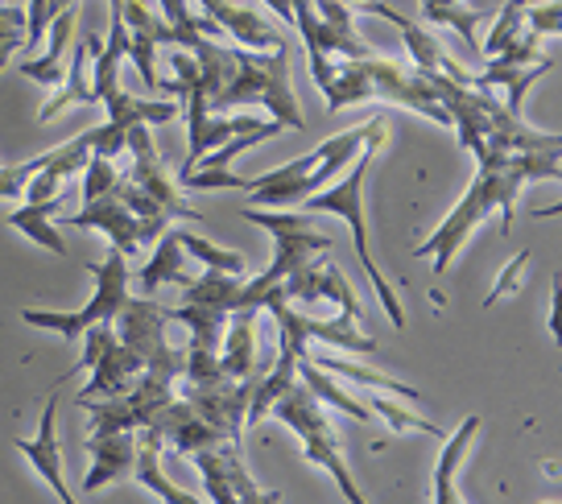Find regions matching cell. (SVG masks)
Returning a JSON list of instances; mask_svg holds the SVG:
<instances>
[{"instance_id": "obj_2", "label": "cell", "mask_w": 562, "mask_h": 504, "mask_svg": "<svg viewBox=\"0 0 562 504\" xmlns=\"http://www.w3.org/2000/svg\"><path fill=\"white\" fill-rule=\"evenodd\" d=\"M389 137V121L372 133L369 141H364V149L351 157L348 166H344V178L339 182H327L323 191L306 194L299 208L306 211V215H344L351 227V240H356V257H360V265H364V273H369V285L376 290V298H381V306H385L389 323L397 331H405V311H402V298H397V290L385 281V273H381V265L372 261V248H369V220H364V178H369V166L372 157H376V149L385 145Z\"/></svg>"}, {"instance_id": "obj_11", "label": "cell", "mask_w": 562, "mask_h": 504, "mask_svg": "<svg viewBox=\"0 0 562 504\" xmlns=\"http://www.w3.org/2000/svg\"><path fill=\"white\" fill-rule=\"evenodd\" d=\"M124 149L133 154V170H128V178H133L140 191L149 194V199H154L170 220H199V211L182 199L175 175L166 170V161H161L158 145H154L149 124H133V128L124 133Z\"/></svg>"}, {"instance_id": "obj_32", "label": "cell", "mask_w": 562, "mask_h": 504, "mask_svg": "<svg viewBox=\"0 0 562 504\" xmlns=\"http://www.w3.org/2000/svg\"><path fill=\"white\" fill-rule=\"evenodd\" d=\"M178 244L203 261V269H220V273H245L248 261L236 253V248H220V244L203 240V236H194V232H178Z\"/></svg>"}, {"instance_id": "obj_8", "label": "cell", "mask_w": 562, "mask_h": 504, "mask_svg": "<svg viewBox=\"0 0 562 504\" xmlns=\"http://www.w3.org/2000/svg\"><path fill=\"white\" fill-rule=\"evenodd\" d=\"M79 339H83V356H79V365L70 368L67 377H58V381H70V377H79V372H91V381L79 389V397L75 401L116 397V393H124V389L145 372L137 356L121 344V335H116L112 323H91Z\"/></svg>"}, {"instance_id": "obj_9", "label": "cell", "mask_w": 562, "mask_h": 504, "mask_svg": "<svg viewBox=\"0 0 562 504\" xmlns=\"http://www.w3.org/2000/svg\"><path fill=\"white\" fill-rule=\"evenodd\" d=\"M175 397V381H166L158 372H140L116 397H91L75 401L79 410L91 414V435H112V430H140L149 426L166 401Z\"/></svg>"}, {"instance_id": "obj_3", "label": "cell", "mask_w": 562, "mask_h": 504, "mask_svg": "<svg viewBox=\"0 0 562 504\" xmlns=\"http://www.w3.org/2000/svg\"><path fill=\"white\" fill-rule=\"evenodd\" d=\"M232 70L220 88L211 91L207 112H232V108H265L281 128L302 133V104L290 88V46L278 51H232Z\"/></svg>"}, {"instance_id": "obj_12", "label": "cell", "mask_w": 562, "mask_h": 504, "mask_svg": "<svg viewBox=\"0 0 562 504\" xmlns=\"http://www.w3.org/2000/svg\"><path fill=\"white\" fill-rule=\"evenodd\" d=\"M63 224L88 227V232H104L108 240H112V248L124 253V257H133L137 248H149V244L158 240L161 232L170 227V224H154V220L133 215L116 194H100V199H91V203L79 208V215H63Z\"/></svg>"}, {"instance_id": "obj_33", "label": "cell", "mask_w": 562, "mask_h": 504, "mask_svg": "<svg viewBox=\"0 0 562 504\" xmlns=\"http://www.w3.org/2000/svg\"><path fill=\"white\" fill-rule=\"evenodd\" d=\"M178 191H248L252 178H240L236 170H211V166H194L191 175H175Z\"/></svg>"}, {"instance_id": "obj_24", "label": "cell", "mask_w": 562, "mask_h": 504, "mask_svg": "<svg viewBox=\"0 0 562 504\" xmlns=\"http://www.w3.org/2000/svg\"><path fill=\"white\" fill-rule=\"evenodd\" d=\"M161 451H166V438L158 430H149V426H140L137 430V463H133V475H137L140 484L149 488L154 496L170 504H194L199 501V492H187V488H178L166 471H161Z\"/></svg>"}, {"instance_id": "obj_35", "label": "cell", "mask_w": 562, "mask_h": 504, "mask_svg": "<svg viewBox=\"0 0 562 504\" xmlns=\"http://www.w3.org/2000/svg\"><path fill=\"white\" fill-rule=\"evenodd\" d=\"M194 468H199V475H203V496L215 504H236V496H232L228 480H224V468H220V455H215V447H199V451L187 455Z\"/></svg>"}, {"instance_id": "obj_10", "label": "cell", "mask_w": 562, "mask_h": 504, "mask_svg": "<svg viewBox=\"0 0 562 504\" xmlns=\"http://www.w3.org/2000/svg\"><path fill=\"white\" fill-rule=\"evenodd\" d=\"M269 314L278 318V339L281 344H290V348L306 356V344L318 339V344H327V348H339V351H351V356H372V351L381 348L376 344V335L369 331H360V323H351V318H315V314H302L294 311V302H278V306H269Z\"/></svg>"}, {"instance_id": "obj_43", "label": "cell", "mask_w": 562, "mask_h": 504, "mask_svg": "<svg viewBox=\"0 0 562 504\" xmlns=\"http://www.w3.org/2000/svg\"><path fill=\"white\" fill-rule=\"evenodd\" d=\"M265 4H269L281 21H290V25H294V9H290V0H265Z\"/></svg>"}, {"instance_id": "obj_28", "label": "cell", "mask_w": 562, "mask_h": 504, "mask_svg": "<svg viewBox=\"0 0 562 504\" xmlns=\"http://www.w3.org/2000/svg\"><path fill=\"white\" fill-rule=\"evenodd\" d=\"M88 63H91V37L79 46V51L70 54V67H67V79L58 83L50 100L42 104V121H54L58 112H67L70 104H95V96H91V75H88Z\"/></svg>"}, {"instance_id": "obj_4", "label": "cell", "mask_w": 562, "mask_h": 504, "mask_svg": "<svg viewBox=\"0 0 562 504\" xmlns=\"http://www.w3.org/2000/svg\"><path fill=\"white\" fill-rule=\"evenodd\" d=\"M323 100H327L331 112L369 104V100H389V104L414 108V112L426 116V121L451 128V116H447V108L435 100V91H430V83H426V75H422V70H402L397 63L376 58V54L339 63V67H335L331 88L323 91Z\"/></svg>"}, {"instance_id": "obj_16", "label": "cell", "mask_w": 562, "mask_h": 504, "mask_svg": "<svg viewBox=\"0 0 562 504\" xmlns=\"http://www.w3.org/2000/svg\"><path fill=\"white\" fill-rule=\"evenodd\" d=\"M13 447H18V451L30 459V468L50 484L54 496H58L63 504H70V488H67V480H63V447H58V393L46 401L42 422H37V435L18 438Z\"/></svg>"}, {"instance_id": "obj_19", "label": "cell", "mask_w": 562, "mask_h": 504, "mask_svg": "<svg viewBox=\"0 0 562 504\" xmlns=\"http://www.w3.org/2000/svg\"><path fill=\"white\" fill-rule=\"evenodd\" d=\"M199 4H203V18H211L224 34H232L248 51H278V46H285V37L257 9H245L236 0H199Z\"/></svg>"}, {"instance_id": "obj_41", "label": "cell", "mask_w": 562, "mask_h": 504, "mask_svg": "<svg viewBox=\"0 0 562 504\" xmlns=\"http://www.w3.org/2000/svg\"><path fill=\"white\" fill-rule=\"evenodd\" d=\"M529 261H533V253H529V248H521V253H517V257L501 269V278H496V285H492V294L484 298V311H492L501 298H513L517 290H521V278H526Z\"/></svg>"}, {"instance_id": "obj_25", "label": "cell", "mask_w": 562, "mask_h": 504, "mask_svg": "<svg viewBox=\"0 0 562 504\" xmlns=\"http://www.w3.org/2000/svg\"><path fill=\"white\" fill-rule=\"evenodd\" d=\"M63 194H54V199H37V203H25V208H18L13 215H9V227H18L21 236H30V240L37 244V248H50L54 257H70L67 240H63V232H58V224H54V215L63 211Z\"/></svg>"}, {"instance_id": "obj_30", "label": "cell", "mask_w": 562, "mask_h": 504, "mask_svg": "<svg viewBox=\"0 0 562 504\" xmlns=\"http://www.w3.org/2000/svg\"><path fill=\"white\" fill-rule=\"evenodd\" d=\"M220 455V468H224V480H228L232 496L236 501H248V504H261V501H278V492L273 488H261L245 468V455H240V443H220L215 447Z\"/></svg>"}, {"instance_id": "obj_31", "label": "cell", "mask_w": 562, "mask_h": 504, "mask_svg": "<svg viewBox=\"0 0 562 504\" xmlns=\"http://www.w3.org/2000/svg\"><path fill=\"white\" fill-rule=\"evenodd\" d=\"M369 393H372L369 410L381 417L385 426H393L397 435H430V438L447 435L439 422H430V417H422V414H409L405 405H397V401H393V393H376V389H369Z\"/></svg>"}, {"instance_id": "obj_42", "label": "cell", "mask_w": 562, "mask_h": 504, "mask_svg": "<svg viewBox=\"0 0 562 504\" xmlns=\"http://www.w3.org/2000/svg\"><path fill=\"white\" fill-rule=\"evenodd\" d=\"M559 18H562L559 0H546V4H533V9H526V25L533 30V34H542V37L559 34Z\"/></svg>"}, {"instance_id": "obj_14", "label": "cell", "mask_w": 562, "mask_h": 504, "mask_svg": "<svg viewBox=\"0 0 562 504\" xmlns=\"http://www.w3.org/2000/svg\"><path fill=\"white\" fill-rule=\"evenodd\" d=\"M104 108H108V121L100 124V128H91V154H100V157L121 154L124 133H128L133 124H170L182 116L175 100H137L133 91H124V88L108 91Z\"/></svg>"}, {"instance_id": "obj_15", "label": "cell", "mask_w": 562, "mask_h": 504, "mask_svg": "<svg viewBox=\"0 0 562 504\" xmlns=\"http://www.w3.org/2000/svg\"><path fill=\"white\" fill-rule=\"evenodd\" d=\"M360 13H369V18H385L389 25H397L402 37H405V51H409V58H414V67L418 70H439V75H447V79H456V83H468V88H472V70L463 67L459 58H451L439 37L430 34V30H422L414 18H405L402 9H393L389 0H369Z\"/></svg>"}, {"instance_id": "obj_40", "label": "cell", "mask_w": 562, "mask_h": 504, "mask_svg": "<svg viewBox=\"0 0 562 504\" xmlns=\"http://www.w3.org/2000/svg\"><path fill=\"white\" fill-rule=\"evenodd\" d=\"M21 46H25V9L4 4L0 9V70L9 67L13 51H21Z\"/></svg>"}, {"instance_id": "obj_13", "label": "cell", "mask_w": 562, "mask_h": 504, "mask_svg": "<svg viewBox=\"0 0 562 504\" xmlns=\"http://www.w3.org/2000/svg\"><path fill=\"white\" fill-rule=\"evenodd\" d=\"M281 298L285 302H335L344 318L351 323H364V311H360V298L351 290L348 273L327 257V253H315L281 281Z\"/></svg>"}, {"instance_id": "obj_20", "label": "cell", "mask_w": 562, "mask_h": 504, "mask_svg": "<svg viewBox=\"0 0 562 504\" xmlns=\"http://www.w3.org/2000/svg\"><path fill=\"white\" fill-rule=\"evenodd\" d=\"M257 314L261 311H232L228 327H224V339H220V368L228 372L232 381H240V377H261L265 365L261 356H257Z\"/></svg>"}, {"instance_id": "obj_34", "label": "cell", "mask_w": 562, "mask_h": 504, "mask_svg": "<svg viewBox=\"0 0 562 504\" xmlns=\"http://www.w3.org/2000/svg\"><path fill=\"white\" fill-rule=\"evenodd\" d=\"M422 18L430 21V25H451V30L468 42V54H472L475 63H484L480 42H475V21L484 18V13H475V9H468V4H447V9H430V13H422Z\"/></svg>"}, {"instance_id": "obj_18", "label": "cell", "mask_w": 562, "mask_h": 504, "mask_svg": "<svg viewBox=\"0 0 562 504\" xmlns=\"http://www.w3.org/2000/svg\"><path fill=\"white\" fill-rule=\"evenodd\" d=\"M182 121H187V161H182L178 175H191L199 166V157H207L224 141L252 133V128L265 124L261 116H220V112H182Z\"/></svg>"}, {"instance_id": "obj_1", "label": "cell", "mask_w": 562, "mask_h": 504, "mask_svg": "<svg viewBox=\"0 0 562 504\" xmlns=\"http://www.w3.org/2000/svg\"><path fill=\"white\" fill-rule=\"evenodd\" d=\"M559 154L562 145H554V149H501V145H488L484 154H475V178L468 182V194L414 248V257L435 261V273L442 278L451 269V261H456V253L468 244V236L488 215H501V232H513L517 194L526 191L529 182H554L562 170Z\"/></svg>"}, {"instance_id": "obj_37", "label": "cell", "mask_w": 562, "mask_h": 504, "mask_svg": "<svg viewBox=\"0 0 562 504\" xmlns=\"http://www.w3.org/2000/svg\"><path fill=\"white\" fill-rule=\"evenodd\" d=\"M116 178H121V170H116V157L91 154L88 161H83V203H91V199H100V194L116 191Z\"/></svg>"}, {"instance_id": "obj_5", "label": "cell", "mask_w": 562, "mask_h": 504, "mask_svg": "<svg viewBox=\"0 0 562 504\" xmlns=\"http://www.w3.org/2000/svg\"><path fill=\"white\" fill-rule=\"evenodd\" d=\"M269 414L278 417V422H285V426L302 438V459H306V463L331 471L339 492H344V501L364 504V492L356 488L348 463H344V451H339V430L331 426V414H327V405H323L306 384L302 381L290 384V389L273 401V410H269Z\"/></svg>"}, {"instance_id": "obj_44", "label": "cell", "mask_w": 562, "mask_h": 504, "mask_svg": "<svg viewBox=\"0 0 562 504\" xmlns=\"http://www.w3.org/2000/svg\"><path fill=\"white\" fill-rule=\"evenodd\" d=\"M447 4H463V0H422V13H430V9H447Z\"/></svg>"}, {"instance_id": "obj_6", "label": "cell", "mask_w": 562, "mask_h": 504, "mask_svg": "<svg viewBox=\"0 0 562 504\" xmlns=\"http://www.w3.org/2000/svg\"><path fill=\"white\" fill-rule=\"evenodd\" d=\"M91 278H95V294H91L75 314L25 306V311H21V318H25L30 327L58 331L63 339H79L91 323H112V318H116V311L124 306V298H128V281H133V273H128V257L112 248L104 261L91 265Z\"/></svg>"}, {"instance_id": "obj_7", "label": "cell", "mask_w": 562, "mask_h": 504, "mask_svg": "<svg viewBox=\"0 0 562 504\" xmlns=\"http://www.w3.org/2000/svg\"><path fill=\"white\" fill-rule=\"evenodd\" d=\"M112 327H116L124 348L140 360L145 372H158V377H166V381H178V377H182L187 356H182L178 348H170V339H166L170 314H166L161 302H154V294L124 298V306L116 311Z\"/></svg>"}, {"instance_id": "obj_36", "label": "cell", "mask_w": 562, "mask_h": 504, "mask_svg": "<svg viewBox=\"0 0 562 504\" xmlns=\"http://www.w3.org/2000/svg\"><path fill=\"white\" fill-rule=\"evenodd\" d=\"M526 9H529V0H509V4L501 9V18H496V25H492L488 42L480 46V54H484V58H496V54L505 51V42H509V37L526 25Z\"/></svg>"}, {"instance_id": "obj_22", "label": "cell", "mask_w": 562, "mask_h": 504, "mask_svg": "<svg viewBox=\"0 0 562 504\" xmlns=\"http://www.w3.org/2000/svg\"><path fill=\"white\" fill-rule=\"evenodd\" d=\"M480 426H484V417L468 414L456 426V435H442V455H439V468H435V488H430V501L435 504H456L459 501L456 475H459V468H463L468 451H472Z\"/></svg>"}, {"instance_id": "obj_39", "label": "cell", "mask_w": 562, "mask_h": 504, "mask_svg": "<svg viewBox=\"0 0 562 504\" xmlns=\"http://www.w3.org/2000/svg\"><path fill=\"white\" fill-rule=\"evenodd\" d=\"M46 157H50V149L30 157V161H21V166H0V199H25V187L46 166Z\"/></svg>"}, {"instance_id": "obj_26", "label": "cell", "mask_w": 562, "mask_h": 504, "mask_svg": "<svg viewBox=\"0 0 562 504\" xmlns=\"http://www.w3.org/2000/svg\"><path fill=\"white\" fill-rule=\"evenodd\" d=\"M149 248H154V257H149V265L137 273L140 294H154V290L170 285V281H175V285H187V281H191V273H187V248L178 244L175 227H166Z\"/></svg>"}, {"instance_id": "obj_23", "label": "cell", "mask_w": 562, "mask_h": 504, "mask_svg": "<svg viewBox=\"0 0 562 504\" xmlns=\"http://www.w3.org/2000/svg\"><path fill=\"white\" fill-rule=\"evenodd\" d=\"M550 67H554L550 58H538V63H529V67H505V63L488 58V67L480 70V75H472V88L488 91V96L505 91V108H509V112H521L529 88H533Z\"/></svg>"}, {"instance_id": "obj_21", "label": "cell", "mask_w": 562, "mask_h": 504, "mask_svg": "<svg viewBox=\"0 0 562 504\" xmlns=\"http://www.w3.org/2000/svg\"><path fill=\"white\" fill-rule=\"evenodd\" d=\"M75 25H79V4L54 13L50 30H46L50 46H46L42 58H25V63H21V75H25V79H37L42 88H58V83L67 79V51H70V37H75Z\"/></svg>"}, {"instance_id": "obj_45", "label": "cell", "mask_w": 562, "mask_h": 504, "mask_svg": "<svg viewBox=\"0 0 562 504\" xmlns=\"http://www.w3.org/2000/svg\"><path fill=\"white\" fill-rule=\"evenodd\" d=\"M344 4H348V9H364V4H369V0H344Z\"/></svg>"}, {"instance_id": "obj_27", "label": "cell", "mask_w": 562, "mask_h": 504, "mask_svg": "<svg viewBox=\"0 0 562 504\" xmlns=\"http://www.w3.org/2000/svg\"><path fill=\"white\" fill-rule=\"evenodd\" d=\"M306 360L318 365L323 372H331V377H344V381L360 384V389H376V393H393V397H405V401H422V389L393 381L385 372H372V368L356 365V360H344V356H311V351H306Z\"/></svg>"}, {"instance_id": "obj_17", "label": "cell", "mask_w": 562, "mask_h": 504, "mask_svg": "<svg viewBox=\"0 0 562 504\" xmlns=\"http://www.w3.org/2000/svg\"><path fill=\"white\" fill-rule=\"evenodd\" d=\"M91 471L83 480V492L95 496L104 484L128 480L133 463H137V430H112V435H88Z\"/></svg>"}, {"instance_id": "obj_29", "label": "cell", "mask_w": 562, "mask_h": 504, "mask_svg": "<svg viewBox=\"0 0 562 504\" xmlns=\"http://www.w3.org/2000/svg\"><path fill=\"white\" fill-rule=\"evenodd\" d=\"M299 381H306V389H311V393H315V397L323 401L327 410H344V414H351L356 422H369V426L376 422V414H372L364 401H356L351 393H344L331 372H323L318 365H311L306 356L299 360Z\"/></svg>"}, {"instance_id": "obj_38", "label": "cell", "mask_w": 562, "mask_h": 504, "mask_svg": "<svg viewBox=\"0 0 562 504\" xmlns=\"http://www.w3.org/2000/svg\"><path fill=\"white\" fill-rule=\"evenodd\" d=\"M538 54H542V34H533L529 25H521V30L505 42V51L496 54V63H505V67H529V63H538ZM484 63H488V58H484Z\"/></svg>"}]
</instances>
